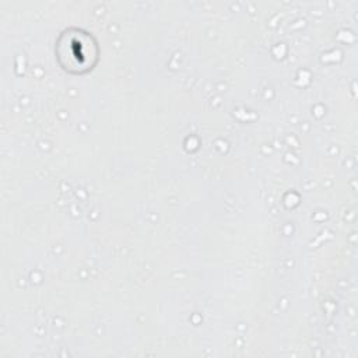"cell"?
I'll return each mask as SVG.
<instances>
[{
	"instance_id": "1",
	"label": "cell",
	"mask_w": 358,
	"mask_h": 358,
	"mask_svg": "<svg viewBox=\"0 0 358 358\" xmlns=\"http://www.w3.org/2000/svg\"><path fill=\"white\" fill-rule=\"evenodd\" d=\"M64 35L69 38V42L62 36L57 45L59 60L63 62V59H66V62L62 64L63 69L74 73L90 70L95 64L98 55L96 43L92 36L80 31L78 38V29H76L73 34L69 31Z\"/></svg>"
}]
</instances>
